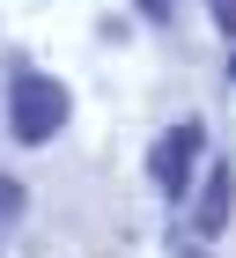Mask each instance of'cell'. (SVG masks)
Listing matches in <instances>:
<instances>
[{
  "label": "cell",
  "instance_id": "obj_6",
  "mask_svg": "<svg viewBox=\"0 0 236 258\" xmlns=\"http://www.w3.org/2000/svg\"><path fill=\"white\" fill-rule=\"evenodd\" d=\"M185 258H207V251H185Z\"/></svg>",
  "mask_w": 236,
  "mask_h": 258
},
{
  "label": "cell",
  "instance_id": "obj_7",
  "mask_svg": "<svg viewBox=\"0 0 236 258\" xmlns=\"http://www.w3.org/2000/svg\"><path fill=\"white\" fill-rule=\"evenodd\" d=\"M229 74H236V52H229Z\"/></svg>",
  "mask_w": 236,
  "mask_h": 258
},
{
  "label": "cell",
  "instance_id": "obj_4",
  "mask_svg": "<svg viewBox=\"0 0 236 258\" xmlns=\"http://www.w3.org/2000/svg\"><path fill=\"white\" fill-rule=\"evenodd\" d=\"M207 8H214V22H221V30L236 37V0H207Z\"/></svg>",
  "mask_w": 236,
  "mask_h": 258
},
{
  "label": "cell",
  "instance_id": "obj_3",
  "mask_svg": "<svg viewBox=\"0 0 236 258\" xmlns=\"http://www.w3.org/2000/svg\"><path fill=\"white\" fill-rule=\"evenodd\" d=\"M229 199H236V170L221 162L214 177H207V192H199V229H207V236H214L221 221H229Z\"/></svg>",
  "mask_w": 236,
  "mask_h": 258
},
{
  "label": "cell",
  "instance_id": "obj_5",
  "mask_svg": "<svg viewBox=\"0 0 236 258\" xmlns=\"http://www.w3.org/2000/svg\"><path fill=\"white\" fill-rule=\"evenodd\" d=\"M140 15H155V22H162V15H170V0H140Z\"/></svg>",
  "mask_w": 236,
  "mask_h": 258
},
{
  "label": "cell",
  "instance_id": "obj_2",
  "mask_svg": "<svg viewBox=\"0 0 236 258\" xmlns=\"http://www.w3.org/2000/svg\"><path fill=\"white\" fill-rule=\"evenodd\" d=\"M199 125H170V133L155 140V155H148V170H155V184L162 192H185V184H192V162H199Z\"/></svg>",
  "mask_w": 236,
  "mask_h": 258
},
{
  "label": "cell",
  "instance_id": "obj_1",
  "mask_svg": "<svg viewBox=\"0 0 236 258\" xmlns=\"http://www.w3.org/2000/svg\"><path fill=\"white\" fill-rule=\"evenodd\" d=\"M67 89H59L52 74H15V89H8V125H15V140H52L59 125H67Z\"/></svg>",
  "mask_w": 236,
  "mask_h": 258
}]
</instances>
